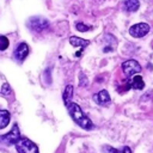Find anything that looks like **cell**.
<instances>
[{
	"label": "cell",
	"instance_id": "cell-18",
	"mask_svg": "<svg viewBox=\"0 0 153 153\" xmlns=\"http://www.w3.org/2000/svg\"><path fill=\"white\" fill-rule=\"evenodd\" d=\"M12 93V88H11V86L7 84V82H5L4 85H2V87H1V94H4V96H8V94H11Z\"/></svg>",
	"mask_w": 153,
	"mask_h": 153
},
{
	"label": "cell",
	"instance_id": "cell-7",
	"mask_svg": "<svg viewBox=\"0 0 153 153\" xmlns=\"http://www.w3.org/2000/svg\"><path fill=\"white\" fill-rule=\"evenodd\" d=\"M27 55H29V47H27V44L24 43V42L19 43V45L14 50V57H16V60L23 61Z\"/></svg>",
	"mask_w": 153,
	"mask_h": 153
},
{
	"label": "cell",
	"instance_id": "cell-9",
	"mask_svg": "<svg viewBox=\"0 0 153 153\" xmlns=\"http://www.w3.org/2000/svg\"><path fill=\"white\" fill-rule=\"evenodd\" d=\"M72 97H73V85L68 84L65 87L63 93H62V99H63V103L66 106H68L72 103Z\"/></svg>",
	"mask_w": 153,
	"mask_h": 153
},
{
	"label": "cell",
	"instance_id": "cell-15",
	"mask_svg": "<svg viewBox=\"0 0 153 153\" xmlns=\"http://www.w3.org/2000/svg\"><path fill=\"white\" fill-rule=\"evenodd\" d=\"M8 45H10V41H8V38L5 37V36H0V51L7 49Z\"/></svg>",
	"mask_w": 153,
	"mask_h": 153
},
{
	"label": "cell",
	"instance_id": "cell-16",
	"mask_svg": "<svg viewBox=\"0 0 153 153\" xmlns=\"http://www.w3.org/2000/svg\"><path fill=\"white\" fill-rule=\"evenodd\" d=\"M87 84H88V80H87L86 75L82 72H80L79 73V86L80 87H85V86H87Z\"/></svg>",
	"mask_w": 153,
	"mask_h": 153
},
{
	"label": "cell",
	"instance_id": "cell-4",
	"mask_svg": "<svg viewBox=\"0 0 153 153\" xmlns=\"http://www.w3.org/2000/svg\"><path fill=\"white\" fill-rule=\"evenodd\" d=\"M29 27L36 32H42L43 30L49 27V22L43 17H32L29 19L27 23Z\"/></svg>",
	"mask_w": 153,
	"mask_h": 153
},
{
	"label": "cell",
	"instance_id": "cell-12",
	"mask_svg": "<svg viewBox=\"0 0 153 153\" xmlns=\"http://www.w3.org/2000/svg\"><path fill=\"white\" fill-rule=\"evenodd\" d=\"M140 7L139 0H124V8L129 12H135Z\"/></svg>",
	"mask_w": 153,
	"mask_h": 153
},
{
	"label": "cell",
	"instance_id": "cell-11",
	"mask_svg": "<svg viewBox=\"0 0 153 153\" xmlns=\"http://www.w3.org/2000/svg\"><path fill=\"white\" fill-rule=\"evenodd\" d=\"M69 43L73 47H81V48H84V47H86V45L90 44V41L84 39V38H80V37H76V36H72L69 38Z\"/></svg>",
	"mask_w": 153,
	"mask_h": 153
},
{
	"label": "cell",
	"instance_id": "cell-1",
	"mask_svg": "<svg viewBox=\"0 0 153 153\" xmlns=\"http://www.w3.org/2000/svg\"><path fill=\"white\" fill-rule=\"evenodd\" d=\"M68 111H69V115L71 117L73 118V121L80 126L81 128L86 129V130H91L93 129V123L91 122V120L84 114V111L81 110V108L75 104V103H71L68 105Z\"/></svg>",
	"mask_w": 153,
	"mask_h": 153
},
{
	"label": "cell",
	"instance_id": "cell-2",
	"mask_svg": "<svg viewBox=\"0 0 153 153\" xmlns=\"http://www.w3.org/2000/svg\"><path fill=\"white\" fill-rule=\"evenodd\" d=\"M16 148L18 153H38V147L30 139L22 136L16 143Z\"/></svg>",
	"mask_w": 153,
	"mask_h": 153
},
{
	"label": "cell",
	"instance_id": "cell-17",
	"mask_svg": "<svg viewBox=\"0 0 153 153\" xmlns=\"http://www.w3.org/2000/svg\"><path fill=\"white\" fill-rule=\"evenodd\" d=\"M75 27H76V30L80 31V32H86V31L90 30V26H88V25H86V24H84V23H80V22L75 24Z\"/></svg>",
	"mask_w": 153,
	"mask_h": 153
},
{
	"label": "cell",
	"instance_id": "cell-10",
	"mask_svg": "<svg viewBox=\"0 0 153 153\" xmlns=\"http://www.w3.org/2000/svg\"><path fill=\"white\" fill-rule=\"evenodd\" d=\"M129 85H130V87L134 88V90H142V88L145 87L143 79H142V76H140V75H135V76L131 79V81L129 82Z\"/></svg>",
	"mask_w": 153,
	"mask_h": 153
},
{
	"label": "cell",
	"instance_id": "cell-14",
	"mask_svg": "<svg viewBox=\"0 0 153 153\" xmlns=\"http://www.w3.org/2000/svg\"><path fill=\"white\" fill-rule=\"evenodd\" d=\"M104 152L105 153H131V149L128 146H123L121 149H116L111 146H105L104 147Z\"/></svg>",
	"mask_w": 153,
	"mask_h": 153
},
{
	"label": "cell",
	"instance_id": "cell-5",
	"mask_svg": "<svg viewBox=\"0 0 153 153\" xmlns=\"http://www.w3.org/2000/svg\"><path fill=\"white\" fill-rule=\"evenodd\" d=\"M149 30H151V26L147 23H137L129 27V33L135 38H140L146 36L149 32Z\"/></svg>",
	"mask_w": 153,
	"mask_h": 153
},
{
	"label": "cell",
	"instance_id": "cell-19",
	"mask_svg": "<svg viewBox=\"0 0 153 153\" xmlns=\"http://www.w3.org/2000/svg\"><path fill=\"white\" fill-rule=\"evenodd\" d=\"M152 47H153V44H152Z\"/></svg>",
	"mask_w": 153,
	"mask_h": 153
},
{
	"label": "cell",
	"instance_id": "cell-6",
	"mask_svg": "<svg viewBox=\"0 0 153 153\" xmlns=\"http://www.w3.org/2000/svg\"><path fill=\"white\" fill-rule=\"evenodd\" d=\"M122 71L127 76L134 75L141 71V66L136 60H127L122 63Z\"/></svg>",
	"mask_w": 153,
	"mask_h": 153
},
{
	"label": "cell",
	"instance_id": "cell-3",
	"mask_svg": "<svg viewBox=\"0 0 153 153\" xmlns=\"http://www.w3.org/2000/svg\"><path fill=\"white\" fill-rule=\"evenodd\" d=\"M20 137L22 136H20V133H19L18 124H14L13 128L7 134L0 136V142L5 143V145H8V146H12V145H16Z\"/></svg>",
	"mask_w": 153,
	"mask_h": 153
},
{
	"label": "cell",
	"instance_id": "cell-8",
	"mask_svg": "<svg viewBox=\"0 0 153 153\" xmlns=\"http://www.w3.org/2000/svg\"><path fill=\"white\" fill-rule=\"evenodd\" d=\"M93 99L98 103V104H106L110 102V94L106 90H102L99 91L97 94L93 96Z\"/></svg>",
	"mask_w": 153,
	"mask_h": 153
},
{
	"label": "cell",
	"instance_id": "cell-13",
	"mask_svg": "<svg viewBox=\"0 0 153 153\" xmlns=\"http://www.w3.org/2000/svg\"><path fill=\"white\" fill-rule=\"evenodd\" d=\"M10 112L7 110H1L0 109V129L7 127V124L10 123Z\"/></svg>",
	"mask_w": 153,
	"mask_h": 153
}]
</instances>
